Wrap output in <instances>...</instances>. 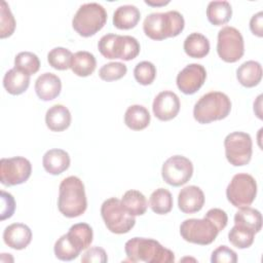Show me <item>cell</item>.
I'll list each match as a JSON object with an SVG mask.
<instances>
[{"mask_svg": "<svg viewBox=\"0 0 263 263\" xmlns=\"http://www.w3.org/2000/svg\"><path fill=\"white\" fill-rule=\"evenodd\" d=\"M58 208L67 218L81 216L87 208V199L83 182L76 176L65 178L59 188Z\"/></svg>", "mask_w": 263, "mask_h": 263, "instance_id": "6da1fadb", "label": "cell"}, {"mask_svg": "<svg viewBox=\"0 0 263 263\" xmlns=\"http://www.w3.org/2000/svg\"><path fill=\"white\" fill-rule=\"evenodd\" d=\"M124 251L132 262L172 263L175 261V254L152 238L134 237L125 242Z\"/></svg>", "mask_w": 263, "mask_h": 263, "instance_id": "7a4b0ae2", "label": "cell"}, {"mask_svg": "<svg viewBox=\"0 0 263 263\" xmlns=\"http://www.w3.org/2000/svg\"><path fill=\"white\" fill-rule=\"evenodd\" d=\"M185 21L177 10L167 12H153L146 16L143 30L146 36L152 40H163L178 36L184 29Z\"/></svg>", "mask_w": 263, "mask_h": 263, "instance_id": "3957f363", "label": "cell"}, {"mask_svg": "<svg viewBox=\"0 0 263 263\" xmlns=\"http://www.w3.org/2000/svg\"><path fill=\"white\" fill-rule=\"evenodd\" d=\"M231 111L229 97L221 91H211L203 95L194 105V119L201 124L226 118Z\"/></svg>", "mask_w": 263, "mask_h": 263, "instance_id": "277c9868", "label": "cell"}, {"mask_svg": "<svg viewBox=\"0 0 263 263\" xmlns=\"http://www.w3.org/2000/svg\"><path fill=\"white\" fill-rule=\"evenodd\" d=\"M98 48L101 54L109 60L120 59L130 61L140 53L139 41L128 35L106 34L99 40Z\"/></svg>", "mask_w": 263, "mask_h": 263, "instance_id": "5b68a950", "label": "cell"}, {"mask_svg": "<svg viewBox=\"0 0 263 263\" xmlns=\"http://www.w3.org/2000/svg\"><path fill=\"white\" fill-rule=\"evenodd\" d=\"M107 22L105 8L96 2L82 4L73 20V29L82 37H90L98 33Z\"/></svg>", "mask_w": 263, "mask_h": 263, "instance_id": "8992f818", "label": "cell"}, {"mask_svg": "<svg viewBox=\"0 0 263 263\" xmlns=\"http://www.w3.org/2000/svg\"><path fill=\"white\" fill-rule=\"evenodd\" d=\"M101 215L108 230L115 234L127 233L136 224L135 217L127 213L121 200L116 197L108 198L102 203Z\"/></svg>", "mask_w": 263, "mask_h": 263, "instance_id": "52a82bcc", "label": "cell"}, {"mask_svg": "<svg viewBox=\"0 0 263 263\" xmlns=\"http://www.w3.org/2000/svg\"><path fill=\"white\" fill-rule=\"evenodd\" d=\"M220 231L218 225L206 215L202 219H187L180 226V234L184 240L200 246L212 243Z\"/></svg>", "mask_w": 263, "mask_h": 263, "instance_id": "ba28073f", "label": "cell"}, {"mask_svg": "<svg viewBox=\"0 0 263 263\" xmlns=\"http://www.w3.org/2000/svg\"><path fill=\"white\" fill-rule=\"evenodd\" d=\"M257 195L256 180L249 174H236L226 188L228 201L235 208L249 206Z\"/></svg>", "mask_w": 263, "mask_h": 263, "instance_id": "9c48e42d", "label": "cell"}, {"mask_svg": "<svg viewBox=\"0 0 263 263\" xmlns=\"http://www.w3.org/2000/svg\"><path fill=\"white\" fill-rule=\"evenodd\" d=\"M225 155L228 162L234 166H242L250 162L253 152L252 138L243 132H233L224 140Z\"/></svg>", "mask_w": 263, "mask_h": 263, "instance_id": "30bf717a", "label": "cell"}, {"mask_svg": "<svg viewBox=\"0 0 263 263\" xmlns=\"http://www.w3.org/2000/svg\"><path fill=\"white\" fill-rule=\"evenodd\" d=\"M217 52L226 63H235L245 52V43L241 33L234 27L226 26L218 33Z\"/></svg>", "mask_w": 263, "mask_h": 263, "instance_id": "8fae6325", "label": "cell"}, {"mask_svg": "<svg viewBox=\"0 0 263 263\" xmlns=\"http://www.w3.org/2000/svg\"><path fill=\"white\" fill-rule=\"evenodd\" d=\"M31 162L22 156L2 158L0 161V181L4 186L25 183L31 176Z\"/></svg>", "mask_w": 263, "mask_h": 263, "instance_id": "7c38bea8", "label": "cell"}, {"mask_svg": "<svg viewBox=\"0 0 263 263\" xmlns=\"http://www.w3.org/2000/svg\"><path fill=\"white\" fill-rule=\"evenodd\" d=\"M193 164L191 160L182 155H174L167 158L161 168V176L165 183L179 187L186 184L192 177Z\"/></svg>", "mask_w": 263, "mask_h": 263, "instance_id": "4fadbf2b", "label": "cell"}, {"mask_svg": "<svg viewBox=\"0 0 263 263\" xmlns=\"http://www.w3.org/2000/svg\"><path fill=\"white\" fill-rule=\"evenodd\" d=\"M206 71L200 64L187 65L177 76V86L185 95L195 93L204 83Z\"/></svg>", "mask_w": 263, "mask_h": 263, "instance_id": "5bb4252c", "label": "cell"}, {"mask_svg": "<svg viewBox=\"0 0 263 263\" xmlns=\"http://www.w3.org/2000/svg\"><path fill=\"white\" fill-rule=\"evenodd\" d=\"M152 110L157 119L168 121L175 118L180 111L179 97L171 90L161 91L155 97Z\"/></svg>", "mask_w": 263, "mask_h": 263, "instance_id": "9a60e30c", "label": "cell"}, {"mask_svg": "<svg viewBox=\"0 0 263 263\" xmlns=\"http://www.w3.org/2000/svg\"><path fill=\"white\" fill-rule=\"evenodd\" d=\"M204 204V194L202 190L195 186H186L179 192L178 206L185 214H193L199 212Z\"/></svg>", "mask_w": 263, "mask_h": 263, "instance_id": "2e32d148", "label": "cell"}, {"mask_svg": "<svg viewBox=\"0 0 263 263\" xmlns=\"http://www.w3.org/2000/svg\"><path fill=\"white\" fill-rule=\"evenodd\" d=\"M3 240L11 249L23 250L31 242L32 231L26 224L13 223L4 229Z\"/></svg>", "mask_w": 263, "mask_h": 263, "instance_id": "e0dca14e", "label": "cell"}, {"mask_svg": "<svg viewBox=\"0 0 263 263\" xmlns=\"http://www.w3.org/2000/svg\"><path fill=\"white\" fill-rule=\"evenodd\" d=\"M62 89V81L59 76L53 73L41 74L35 82V91L37 97L42 101H51L55 99Z\"/></svg>", "mask_w": 263, "mask_h": 263, "instance_id": "ac0fdd59", "label": "cell"}, {"mask_svg": "<svg viewBox=\"0 0 263 263\" xmlns=\"http://www.w3.org/2000/svg\"><path fill=\"white\" fill-rule=\"evenodd\" d=\"M70 156L63 149H50L45 152L42 158L44 170L50 175H60L70 166Z\"/></svg>", "mask_w": 263, "mask_h": 263, "instance_id": "d6986e66", "label": "cell"}, {"mask_svg": "<svg viewBox=\"0 0 263 263\" xmlns=\"http://www.w3.org/2000/svg\"><path fill=\"white\" fill-rule=\"evenodd\" d=\"M45 123L52 132H63L71 124V113L64 105H53L46 111Z\"/></svg>", "mask_w": 263, "mask_h": 263, "instance_id": "ffe728a7", "label": "cell"}, {"mask_svg": "<svg viewBox=\"0 0 263 263\" xmlns=\"http://www.w3.org/2000/svg\"><path fill=\"white\" fill-rule=\"evenodd\" d=\"M236 78L245 87H254L262 79V66L256 61H247L236 70Z\"/></svg>", "mask_w": 263, "mask_h": 263, "instance_id": "44dd1931", "label": "cell"}, {"mask_svg": "<svg viewBox=\"0 0 263 263\" xmlns=\"http://www.w3.org/2000/svg\"><path fill=\"white\" fill-rule=\"evenodd\" d=\"M141 18V12L135 5H121L113 14V25L119 30L135 28Z\"/></svg>", "mask_w": 263, "mask_h": 263, "instance_id": "7402d4cb", "label": "cell"}, {"mask_svg": "<svg viewBox=\"0 0 263 263\" xmlns=\"http://www.w3.org/2000/svg\"><path fill=\"white\" fill-rule=\"evenodd\" d=\"M30 85V76L12 68L8 70L3 77V86L6 91L13 96L24 93Z\"/></svg>", "mask_w": 263, "mask_h": 263, "instance_id": "603a6c76", "label": "cell"}, {"mask_svg": "<svg viewBox=\"0 0 263 263\" xmlns=\"http://www.w3.org/2000/svg\"><path fill=\"white\" fill-rule=\"evenodd\" d=\"M70 242L78 250H86L92 241V228L87 223H77L70 227L66 233Z\"/></svg>", "mask_w": 263, "mask_h": 263, "instance_id": "cb8c5ba5", "label": "cell"}, {"mask_svg": "<svg viewBox=\"0 0 263 263\" xmlns=\"http://www.w3.org/2000/svg\"><path fill=\"white\" fill-rule=\"evenodd\" d=\"M183 47L190 58L202 59L210 51V41L200 33H191L186 37Z\"/></svg>", "mask_w": 263, "mask_h": 263, "instance_id": "d4e9b609", "label": "cell"}, {"mask_svg": "<svg viewBox=\"0 0 263 263\" xmlns=\"http://www.w3.org/2000/svg\"><path fill=\"white\" fill-rule=\"evenodd\" d=\"M97 61L92 53L80 50L73 54L71 61V70L73 73L79 77H86L93 73L96 70Z\"/></svg>", "mask_w": 263, "mask_h": 263, "instance_id": "484cf974", "label": "cell"}, {"mask_svg": "<svg viewBox=\"0 0 263 263\" xmlns=\"http://www.w3.org/2000/svg\"><path fill=\"white\" fill-rule=\"evenodd\" d=\"M124 123L133 130H142L150 123V113L144 106L132 105L125 111Z\"/></svg>", "mask_w": 263, "mask_h": 263, "instance_id": "4316f807", "label": "cell"}, {"mask_svg": "<svg viewBox=\"0 0 263 263\" xmlns=\"http://www.w3.org/2000/svg\"><path fill=\"white\" fill-rule=\"evenodd\" d=\"M234 225L242 226L258 233L262 228L261 213L251 206L239 208L234 215Z\"/></svg>", "mask_w": 263, "mask_h": 263, "instance_id": "83f0119b", "label": "cell"}, {"mask_svg": "<svg viewBox=\"0 0 263 263\" xmlns=\"http://www.w3.org/2000/svg\"><path fill=\"white\" fill-rule=\"evenodd\" d=\"M232 15V8L228 1H212L206 8L209 22L214 26L227 24Z\"/></svg>", "mask_w": 263, "mask_h": 263, "instance_id": "f1b7e54d", "label": "cell"}, {"mask_svg": "<svg viewBox=\"0 0 263 263\" xmlns=\"http://www.w3.org/2000/svg\"><path fill=\"white\" fill-rule=\"evenodd\" d=\"M121 203L127 213L134 217L144 215L148 208V202L145 195L142 192L134 189L128 190L123 194Z\"/></svg>", "mask_w": 263, "mask_h": 263, "instance_id": "f546056e", "label": "cell"}, {"mask_svg": "<svg viewBox=\"0 0 263 263\" xmlns=\"http://www.w3.org/2000/svg\"><path fill=\"white\" fill-rule=\"evenodd\" d=\"M173 196L167 189L158 188L150 195L149 205L158 215H165L173 209Z\"/></svg>", "mask_w": 263, "mask_h": 263, "instance_id": "4dcf8cb0", "label": "cell"}, {"mask_svg": "<svg viewBox=\"0 0 263 263\" xmlns=\"http://www.w3.org/2000/svg\"><path fill=\"white\" fill-rule=\"evenodd\" d=\"M14 68L31 76L38 72L40 68L39 58L31 51H22L14 59Z\"/></svg>", "mask_w": 263, "mask_h": 263, "instance_id": "1f68e13d", "label": "cell"}, {"mask_svg": "<svg viewBox=\"0 0 263 263\" xmlns=\"http://www.w3.org/2000/svg\"><path fill=\"white\" fill-rule=\"evenodd\" d=\"M255 234L251 229L234 225L228 233V239L237 249H247L253 245Z\"/></svg>", "mask_w": 263, "mask_h": 263, "instance_id": "d6a6232c", "label": "cell"}, {"mask_svg": "<svg viewBox=\"0 0 263 263\" xmlns=\"http://www.w3.org/2000/svg\"><path fill=\"white\" fill-rule=\"evenodd\" d=\"M73 53L65 47H54L47 54L48 64L55 70H67L71 67Z\"/></svg>", "mask_w": 263, "mask_h": 263, "instance_id": "836d02e7", "label": "cell"}, {"mask_svg": "<svg viewBox=\"0 0 263 263\" xmlns=\"http://www.w3.org/2000/svg\"><path fill=\"white\" fill-rule=\"evenodd\" d=\"M53 251L55 257L62 261H71L77 258L78 255L81 253L70 242L67 234L62 235L55 241Z\"/></svg>", "mask_w": 263, "mask_h": 263, "instance_id": "e575fe53", "label": "cell"}, {"mask_svg": "<svg viewBox=\"0 0 263 263\" xmlns=\"http://www.w3.org/2000/svg\"><path fill=\"white\" fill-rule=\"evenodd\" d=\"M134 76L138 83L142 85H149L156 77V68L151 62H140L134 69Z\"/></svg>", "mask_w": 263, "mask_h": 263, "instance_id": "d590c367", "label": "cell"}, {"mask_svg": "<svg viewBox=\"0 0 263 263\" xmlns=\"http://www.w3.org/2000/svg\"><path fill=\"white\" fill-rule=\"evenodd\" d=\"M127 72V68L123 63L111 62L105 64L99 70V76L102 80L110 82L122 78Z\"/></svg>", "mask_w": 263, "mask_h": 263, "instance_id": "8d00e7d4", "label": "cell"}, {"mask_svg": "<svg viewBox=\"0 0 263 263\" xmlns=\"http://www.w3.org/2000/svg\"><path fill=\"white\" fill-rule=\"evenodd\" d=\"M0 13V37L3 39L11 36L14 32L15 20L9 9L8 4L5 1H1Z\"/></svg>", "mask_w": 263, "mask_h": 263, "instance_id": "74e56055", "label": "cell"}, {"mask_svg": "<svg viewBox=\"0 0 263 263\" xmlns=\"http://www.w3.org/2000/svg\"><path fill=\"white\" fill-rule=\"evenodd\" d=\"M211 262L212 263H235L237 262V255L233 250L229 249L227 246H220L212 253Z\"/></svg>", "mask_w": 263, "mask_h": 263, "instance_id": "f35d334b", "label": "cell"}, {"mask_svg": "<svg viewBox=\"0 0 263 263\" xmlns=\"http://www.w3.org/2000/svg\"><path fill=\"white\" fill-rule=\"evenodd\" d=\"M107 261V254L105 250L100 247H92L86 250L81 257V262L83 263H105Z\"/></svg>", "mask_w": 263, "mask_h": 263, "instance_id": "ab89813d", "label": "cell"}, {"mask_svg": "<svg viewBox=\"0 0 263 263\" xmlns=\"http://www.w3.org/2000/svg\"><path fill=\"white\" fill-rule=\"evenodd\" d=\"M15 210V201L10 193L1 191V220L10 218Z\"/></svg>", "mask_w": 263, "mask_h": 263, "instance_id": "60d3db41", "label": "cell"}, {"mask_svg": "<svg viewBox=\"0 0 263 263\" xmlns=\"http://www.w3.org/2000/svg\"><path fill=\"white\" fill-rule=\"evenodd\" d=\"M252 33L258 37H263V12L259 11L254 14L250 21Z\"/></svg>", "mask_w": 263, "mask_h": 263, "instance_id": "b9f144b4", "label": "cell"}, {"mask_svg": "<svg viewBox=\"0 0 263 263\" xmlns=\"http://www.w3.org/2000/svg\"><path fill=\"white\" fill-rule=\"evenodd\" d=\"M145 3L151 6H163L170 3V1H159V2H154V1H149V0H145Z\"/></svg>", "mask_w": 263, "mask_h": 263, "instance_id": "7bdbcfd3", "label": "cell"}]
</instances>
